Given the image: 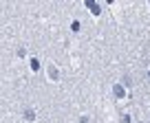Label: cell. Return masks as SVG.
Returning <instances> with one entry per match:
<instances>
[{
    "label": "cell",
    "mask_w": 150,
    "mask_h": 123,
    "mask_svg": "<svg viewBox=\"0 0 150 123\" xmlns=\"http://www.w3.org/2000/svg\"><path fill=\"white\" fill-rule=\"evenodd\" d=\"M86 7H88V9H91V11H93V13H95V15H97V13H99V5H95L93 0H88V2H86Z\"/></svg>",
    "instance_id": "7a4b0ae2"
},
{
    "label": "cell",
    "mask_w": 150,
    "mask_h": 123,
    "mask_svg": "<svg viewBox=\"0 0 150 123\" xmlns=\"http://www.w3.org/2000/svg\"><path fill=\"white\" fill-rule=\"evenodd\" d=\"M38 68H40V62H38V59H31V71H38Z\"/></svg>",
    "instance_id": "5b68a950"
},
{
    "label": "cell",
    "mask_w": 150,
    "mask_h": 123,
    "mask_svg": "<svg viewBox=\"0 0 150 123\" xmlns=\"http://www.w3.org/2000/svg\"><path fill=\"white\" fill-rule=\"evenodd\" d=\"M24 119H27V121H33V119H35V112H33L31 108H27L24 110Z\"/></svg>",
    "instance_id": "3957f363"
},
{
    "label": "cell",
    "mask_w": 150,
    "mask_h": 123,
    "mask_svg": "<svg viewBox=\"0 0 150 123\" xmlns=\"http://www.w3.org/2000/svg\"><path fill=\"white\" fill-rule=\"evenodd\" d=\"M112 95L117 97V99H124V86H115V88H112Z\"/></svg>",
    "instance_id": "6da1fadb"
},
{
    "label": "cell",
    "mask_w": 150,
    "mask_h": 123,
    "mask_svg": "<svg viewBox=\"0 0 150 123\" xmlns=\"http://www.w3.org/2000/svg\"><path fill=\"white\" fill-rule=\"evenodd\" d=\"M49 75H51L53 79H57V75H60V73H57V68H55V66H51V68H49Z\"/></svg>",
    "instance_id": "277c9868"
}]
</instances>
